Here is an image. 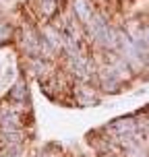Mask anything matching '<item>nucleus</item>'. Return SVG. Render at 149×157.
I'll use <instances>...</instances> for the list:
<instances>
[{
  "label": "nucleus",
  "mask_w": 149,
  "mask_h": 157,
  "mask_svg": "<svg viewBox=\"0 0 149 157\" xmlns=\"http://www.w3.org/2000/svg\"><path fill=\"white\" fill-rule=\"evenodd\" d=\"M25 97H27V87L23 83H17L13 89H10V99L13 101H23Z\"/></svg>",
  "instance_id": "3"
},
{
  "label": "nucleus",
  "mask_w": 149,
  "mask_h": 157,
  "mask_svg": "<svg viewBox=\"0 0 149 157\" xmlns=\"http://www.w3.org/2000/svg\"><path fill=\"white\" fill-rule=\"evenodd\" d=\"M77 97L81 103H85V105H89V103H97V97L93 95V91H89L87 87H81L77 91Z\"/></svg>",
  "instance_id": "2"
},
{
  "label": "nucleus",
  "mask_w": 149,
  "mask_h": 157,
  "mask_svg": "<svg viewBox=\"0 0 149 157\" xmlns=\"http://www.w3.org/2000/svg\"><path fill=\"white\" fill-rule=\"evenodd\" d=\"M54 8H56L54 0H44V2H41V10H44L46 15H52V13H54Z\"/></svg>",
  "instance_id": "4"
},
{
  "label": "nucleus",
  "mask_w": 149,
  "mask_h": 157,
  "mask_svg": "<svg viewBox=\"0 0 149 157\" xmlns=\"http://www.w3.org/2000/svg\"><path fill=\"white\" fill-rule=\"evenodd\" d=\"M75 13H77V17L83 23H87V21L91 19V10H89V6L85 4V0H75Z\"/></svg>",
  "instance_id": "1"
}]
</instances>
